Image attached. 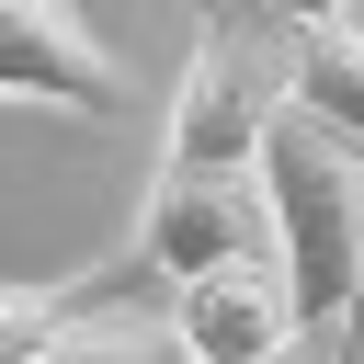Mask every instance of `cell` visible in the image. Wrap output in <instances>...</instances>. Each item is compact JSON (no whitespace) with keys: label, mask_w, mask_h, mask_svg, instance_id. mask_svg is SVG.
I'll use <instances>...</instances> for the list:
<instances>
[{"label":"cell","mask_w":364,"mask_h":364,"mask_svg":"<svg viewBox=\"0 0 364 364\" xmlns=\"http://www.w3.org/2000/svg\"><path fill=\"white\" fill-rule=\"evenodd\" d=\"M262 182H273V216H284L296 307H307V330H330L353 307V284H364V136L284 102L273 136H262Z\"/></svg>","instance_id":"obj_1"},{"label":"cell","mask_w":364,"mask_h":364,"mask_svg":"<svg viewBox=\"0 0 364 364\" xmlns=\"http://www.w3.org/2000/svg\"><path fill=\"white\" fill-rule=\"evenodd\" d=\"M284 102H296V34H273L239 0H205L182 80H171V114H159V159H262Z\"/></svg>","instance_id":"obj_2"},{"label":"cell","mask_w":364,"mask_h":364,"mask_svg":"<svg viewBox=\"0 0 364 364\" xmlns=\"http://www.w3.org/2000/svg\"><path fill=\"white\" fill-rule=\"evenodd\" d=\"M284 250V216H273V182L262 159H159L148 171V205H136V273H228V262H262Z\"/></svg>","instance_id":"obj_3"},{"label":"cell","mask_w":364,"mask_h":364,"mask_svg":"<svg viewBox=\"0 0 364 364\" xmlns=\"http://www.w3.org/2000/svg\"><path fill=\"white\" fill-rule=\"evenodd\" d=\"M0 91L11 102H57V114H125L136 68L80 23V0H0Z\"/></svg>","instance_id":"obj_4"},{"label":"cell","mask_w":364,"mask_h":364,"mask_svg":"<svg viewBox=\"0 0 364 364\" xmlns=\"http://www.w3.org/2000/svg\"><path fill=\"white\" fill-rule=\"evenodd\" d=\"M171 330H182V364H273L284 341H307V307H296L284 250L171 284Z\"/></svg>","instance_id":"obj_5"},{"label":"cell","mask_w":364,"mask_h":364,"mask_svg":"<svg viewBox=\"0 0 364 364\" xmlns=\"http://www.w3.org/2000/svg\"><path fill=\"white\" fill-rule=\"evenodd\" d=\"M136 273V262H125ZM125 273L34 353V364H182V330H171V307H125Z\"/></svg>","instance_id":"obj_6"},{"label":"cell","mask_w":364,"mask_h":364,"mask_svg":"<svg viewBox=\"0 0 364 364\" xmlns=\"http://www.w3.org/2000/svg\"><path fill=\"white\" fill-rule=\"evenodd\" d=\"M296 102L341 136H364V23H318L296 34Z\"/></svg>","instance_id":"obj_7"},{"label":"cell","mask_w":364,"mask_h":364,"mask_svg":"<svg viewBox=\"0 0 364 364\" xmlns=\"http://www.w3.org/2000/svg\"><path fill=\"white\" fill-rule=\"evenodd\" d=\"M114 273H46V284H0V364H34L91 296H102Z\"/></svg>","instance_id":"obj_8"},{"label":"cell","mask_w":364,"mask_h":364,"mask_svg":"<svg viewBox=\"0 0 364 364\" xmlns=\"http://www.w3.org/2000/svg\"><path fill=\"white\" fill-rule=\"evenodd\" d=\"M239 11H262L273 34H318V23H353V0H239Z\"/></svg>","instance_id":"obj_9"},{"label":"cell","mask_w":364,"mask_h":364,"mask_svg":"<svg viewBox=\"0 0 364 364\" xmlns=\"http://www.w3.org/2000/svg\"><path fill=\"white\" fill-rule=\"evenodd\" d=\"M273 364H330V330H307V341H284Z\"/></svg>","instance_id":"obj_10"}]
</instances>
